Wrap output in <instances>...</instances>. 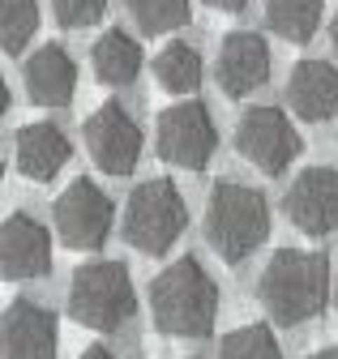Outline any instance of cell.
I'll return each instance as SVG.
<instances>
[{
  "mask_svg": "<svg viewBox=\"0 0 338 359\" xmlns=\"http://www.w3.org/2000/svg\"><path fill=\"white\" fill-rule=\"evenodd\" d=\"M205 5H210V9H219V13H240L248 0H205Z\"/></svg>",
  "mask_w": 338,
  "mask_h": 359,
  "instance_id": "cell-24",
  "label": "cell"
},
{
  "mask_svg": "<svg viewBox=\"0 0 338 359\" xmlns=\"http://www.w3.org/2000/svg\"><path fill=\"white\" fill-rule=\"evenodd\" d=\"M52 218H56V236H60L69 248L95 252V248H103L107 236H111L116 205H111V197L95 184L90 175H77L73 184L56 197Z\"/></svg>",
  "mask_w": 338,
  "mask_h": 359,
  "instance_id": "cell-8",
  "label": "cell"
},
{
  "mask_svg": "<svg viewBox=\"0 0 338 359\" xmlns=\"http://www.w3.org/2000/svg\"><path fill=\"white\" fill-rule=\"evenodd\" d=\"M287 103L309 124L330 120L338 111V69L330 60H295L287 73Z\"/></svg>",
  "mask_w": 338,
  "mask_h": 359,
  "instance_id": "cell-14",
  "label": "cell"
},
{
  "mask_svg": "<svg viewBox=\"0 0 338 359\" xmlns=\"http://www.w3.org/2000/svg\"><path fill=\"white\" fill-rule=\"evenodd\" d=\"M90 65H95V77L103 86H129L142 73V48H137V39L129 30H116L111 26V30H103L95 39Z\"/></svg>",
  "mask_w": 338,
  "mask_h": 359,
  "instance_id": "cell-17",
  "label": "cell"
},
{
  "mask_svg": "<svg viewBox=\"0 0 338 359\" xmlns=\"http://www.w3.org/2000/svg\"><path fill=\"white\" fill-rule=\"evenodd\" d=\"M0 338H5V359H56L60 346L56 317L34 299H13L5 308Z\"/></svg>",
  "mask_w": 338,
  "mask_h": 359,
  "instance_id": "cell-13",
  "label": "cell"
},
{
  "mask_svg": "<svg viewBox=\"0 0 338 359\" xmlns=\"http://www.w3.org/2000/svg\"><path fill=\"white\" fill-rule=\"evenodd\" d=\"M334 299H338V274H334Z\"/></svg>",
  "mask_w": 338,
  "mask_h": 359,
  "instance_id": "cell-28",
  "label": "cell"
},
{
  "mask_svg": "<svg viewBox=\"0 0 338 359\" xmlns=\"http://www.w3.org/2000/svg\"><path fill=\"white\" fill-rule=\"evenodd\" d=\"M129 18L137 22L142 34H172L189 26L193 5L189 0H129Z\"/></svg>",
  "mask_w": 338,
  "mask_h": 359,
  "instance_id": "cell-20",
  "label": "cell"
},
{
  "mask_svg": "<svg viewBox=\"0 0 338 359\" xmlns=\"http://www.w3.org/2000/svg\"><path fill=\"white\" fill-rule=\"evenodd\" d=\"M283 214L295 231L325 240L338 231V167H309L283 193Z\"/></svg>",
  "mask_w": 338,
  "mask_h": 359,
  "instance_id": "cell-10",
  "label": "cell"
},
{
  "mask_svg": "<svg viewBox=\"0 0 338 359\" xmlns=\"http://www.w3.org/2000/svg\"><path fill=\"white\" fill-rule=\"evenodd\" d=\"M189 227V205L172 180H146L124 201L120 231L124 244L137 248L142 257H163Z\"/></svg>",
  "mask_w": 338,
  "mask_h": 359,
  "instance_id": "cell-5",
  "label": "cell"
},
{
  "mask_svg": "<svg viewBox=\"0 0 338 359\" xmlns=\"http://www.w3.org/2000/svg\"><path fill=\"white\" fill-rule=\"evenodd\" d=\"M330 43H334V52H338V13H334V22H330Z\"/></svg>",
  "mask_w": 338,
  "mask_h": 359,
  "instance_id": "cell-27",
  "label": "cell"
},
{
  "mask_svg": "<svg viewBox=\"0 0 338 359\" xmlns=\"http://www.w3.org/2000/svg\"><path fill=\"white\" fill-rule=\"evenodd\" d=\"M236 150L262 175H283L295 158H300L304 137H300V128L287 120V111H278L270 103H257L236 124Z\"/></svg>",
  "mask_w": 338,
  "mask_h": 359,
  "instance_id": "cell-6",
  "label": "cell"
},
{
  "mask_svg": "<svg viewBox=\"0 0 338 359\" xmlns=\"http://www.w3.org/2000/svg\"><path fill=\"white\" fill-rule=\"evenodd\" d=\"M22 77H26L30 103H39V107H65L77 95V65L60 43H43V48L26 60Z\"/></svg>",
  "mask_w": 338,
  "mask_h": 359,
  "instance_id": "cell-15",
  "label": "cell"
},
{
  "mask_svg": "<svg viewBox=\"0 0 338 359\" xmlns=\"http://www.w3.org/2000/svg\"><path fill=\"white\" fill-rule=\"evenodd\" d=\"M257 299L274 325H304L330 304V261L309 248H278L257 274Z\"/></svg>",
  "mask_w": 338,
  "mask_h": 359,
  "instance_id": "cell-1",
  "label": "cell"
},
{
  "mask_svg": "<svg viewBox=\"0 0 338 359\" xmlns=\"http://www.w3.org/2000/svg\"><path fill=\"white\" fill-rule=\"evenodd\" d=\"M69 317L86 330L116 334L137 317L133 278L120 261H86L69 278Z\"/></svg>",
  "mask_w": 338,
  "mask_h": 359,
  "instance_id": "cell-4",
  "label": "cell"
},
{
  "mask_svg": "<svg viewBox=\"0 0 338 359\" xmlns=\"http://www.w3.org/2000/svg\"><path fill=\"white\" fill-rule=\"evenodd\" d=\"M215 81L227 99H244L257 86L270 81V48L257 30H231L219 43V60H215Z\"/></svg>",
  "mask_w": 338,
  "mask_h": 359,
  "instance_id": "cell-11",
  "label": "cell"
},
{
  "mask_svg": "<svg viewBox=\"0 0 338 359\" xmlns=\"http://www.w3.org/2000/svg\"><path fill=\"white\" fill-rule=\"evenodd\" d=\"M0 269L9 283H30L52 269V236L30 214H9L0 227Z\"/></svg>",
  "mask_w": 338,
  "mask_h": 359,
  "instance_id": "cell-12",
  "label": "cell"
},
{
  "mask_svg": "<svg viewBox=\"0 0 338 359\" xmlns=\"http://www.w3.org/2000/svg\"><path fill=\"white\" fill-rule=\"evenodd\" d=\"M39 30V0H0V34H5V52L18 56Z\"/></svg>",
  "mask_w": 338,
  "mask_h": 359,
  "instance_id": "cell-22",
  "label": "cell"
},
{
  "mask_svg": "<svg viewBox=\"0 0 338 359\" xmlns=\"http://www.w3.org/2000/svg\"><path fill=\"white\" fill-rule=\"evenodd\" d=\"M201 56L193 43H167V48L154 56V77L167 95H193L201 86Z\"/></svg>",
  "mask_w": 338,
  "mask_h": 359,
  "instance_id": "cell-19",
  "label": "cell"
},
{
  "mask_svg": "<svg viewBox=\"0 0 338 359\" xmlns=\"http://www.w3.org/2000/svg\"><path fill=\"white\" fill-rule=\"evenodd\" d=\"M150 317L172 338H205L219 317V283L197 257H176L150 283Z\"/></svg>",
  "mask_w": 338,
  "mask_h": 359,
  "instance_id": "cell-2",
  "label": "cell"
},
{
  "mask_svg": "<svg viewBox=\"0 0 338 359\" xmlns=\"http://www.w3.org/2000/svg\"><path fill=\"white\" fill-rule=\"evenodd\" d=\"M77 359H120V355H111L107 346H86V351H81Z\"/></svg>",
  "mask_w": 338,
  "mask_h": 359,
  "instance_id": "cell-25",
  "label": "cell"
},
{
  "mask_svg": "<svg viewBox=\"0 0 338 359\" xmlns=\"http://www.w3.org/2000/svg\"><path fill=\"white\" fill-rule=\"evenodd\" d=\"M103 9H107V0H52V13L65 30H81V26L99 22Z\"/></svg>",
  "mask_w": 338,
  "mask_h": 359,
  "instance_id": "cell-23",
  "label": "cell"
},
{
  "mask_svg": "<svg viewBox=\"0 0 338 359\" xmlns=\"http://www.w3.org/2000/svg\"><path fill=\"white\" fill-rule=\"evenodd\" d=\"M154 146H158L163 163L184 167V171H205V163L219 150V128H215L210 107L189 99V103H176V107L158 111Z\"/></svg>",
  "mask_w": 338,
  "mask_h": 359,
  "instance_id": "cell-7",
  "label": "cell"
},
{
  "mask_svg": "<svg viewBox=\"0 0 338 359\" xmlns=\"http://www.w3.org/2000/svg\"><path fill=\"white\" fill-rule=\"evenodd\" d=\"M325 0H266V22L287 43H309L321 26Z\"/></svg>",
  "mask_w": 338,
  "mask_h": 359,
  "instance_id": "cell-18",
  "label": "cell"
},
{
  "mask_svg": "<svg viewBox=\"0 0 338 359\" xmlns=\"http://www.w3.org/2000/svg\"><path fill=\"white\" fill-rule=\"evenodd\" d=\"M309 359H338V346H321V351H313Z\"/></svg>",
  "mask_w": 338,
  "mask_h": 359,
  "instance_id": "cell-26",
  "label": "cell"
},
{
  "mask_svg": "<svg viewBox=\"0 0 338 359\" xmlns=\"http://www.w3.org/2000/svg\"><path fill=\"white\" fill-rule=\"evenodd\" d=\"M69 137L48 124V120H34L26 128H18V137H13V163L26 180H34V184H48V180L60 175V167L69 163Z\"/></svg>",
  "mask_w": 338,
  "mask_h": 359,
  "instance_id": "cell-16",
  "label": "cell"
},
{
  "mask_svg": "<svg viewBox=\"0 0 338 359\" xmlns=\"http://www.w3.org/2000/svg\"><path fill=\"white\" fill-rule=\"evenodd\" d=\"M270 236V201L262 189L219 180L205 201V244L227 265H240L252 257Z\"/></svg>",
  "mask_w": 338,
  "mask_h": 359,
  "instance_id": "cell-3",
  "label": "cell"
},
{
  "mask_svg": "<svg viewBox=\"0 0 338 359\" xmlns=\"http://www.w3.org/2000/svg\"><path fill=\"white\" fill-rule=\"evenodd\" d=\"M81 137H86V150H90V158L103 175H129L142 158V124L116 99L86 116Z\"/></svg>",
  "mask_w": 338,
  "mask_h": 359,
  "instance_id": "cell-9",
  "label": "cell"
},
{
  "mask_svg": "<svg viewBox=\"0 0 338 359\" xmlns=\"http://www.w3.org/2000/svg\"><path fill=\"white\" fill-rule=\"evenodd\" d=\"M219 359H283L270 325H240L219 342Z\"/></svg>",
  "mask_w": 338,
  "mask_h": 359,
  "instance_id": "cell-21",
  "label": "cell"
}]
</instances>
